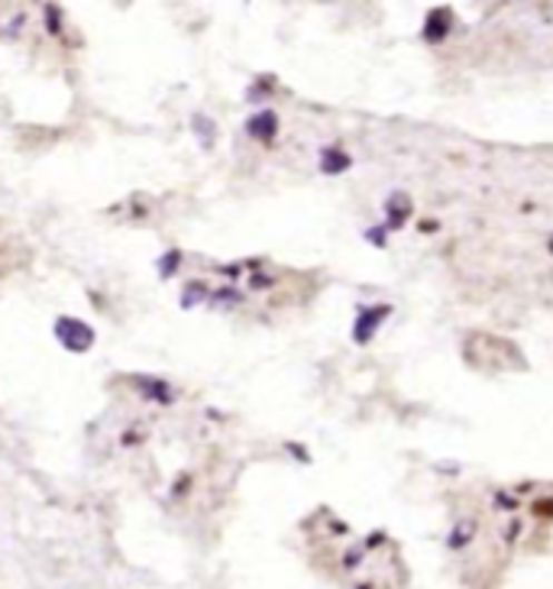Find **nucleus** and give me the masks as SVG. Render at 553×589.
Returning <instances> with one entry per match:
<instances>
[{
	"mask_svg": "<svg viewBox=\"0 0 553 589\" xmlns=\"http://www.w3.org/2000/svg\"><path fill=\"white\" fill-rule=\"evenodd\" d=\"M56 341L62 344V347L69 350V353H88V350L95 347V327L91 324H85L81 317H69V314H62L59 321H56Z\"/></svg>",
	"mask_w": 553,
	"mask_h": 589,
	"instance_id": "nucleus-1",
	"label": "nucleus"
},
{
	"mask_svg": "<svg viewBox=\"0 0 553 589\" xmlns=\"http://www.w3.org/2000/svg\"><path fill=\"white\" fill-rule=\"evenodd\" d=\"M392 314L388 305H376V308H366V312L356 317V327H353V341L356 344H369L376 337V331L382 327V321Z\"/></svg>",
	"mask_w": 553,
	"mask_h": 589,
	"instance_id": "nucleus-2",
	"label": "nucleus"
},
{
	"mask_svg": "<svg viewBox=\"0 0 553 589\" xmlns=\"http://www.w3.org/2000/svg\"><path fill=\"white\" fill-rule=\"evenodd\" d=\"M246 134L253 139H259V143H273L278 134V117L273 110H259L256 117L246 120Z\"/></svg>",
	"mask_w": 553,
	"mask_h": 589,
	"instance_id": "nucleus-3",
	"label": "nucleus"
},
{
	"mask_svg": "<svg viewBox=\"0 0 553 589\" xmlns=\"http://www.w3.org/2000/svg\"><path fill=\"white\" fill-rule=\"evenodd\" d=\"M385 214H388V224H385V230H395V227H402V224H405V217L412 214V198H408L405 192H395V195L388 198V205H385Z\"/></svg>",
	"mask_w": 553,
	"mask_h": 589,
	"instance_id": "nucleus-4",
	"label": "nucleus"
},
{
	"mask_svg": "<svg viewBox=\"0 0 553 589\" xmlns=\"http://www.w3.org/2000/svg\"><path fill=\"white\" fill-rule=\"evenodd\" d=\"M450 33V10H434L424 23V39L427 42H444Z\"/></svg>",
	"mask_w": 553,
	"mask_h": 589,
	"instance_id": "nucleus-5",
	"label": "nucleus"
},
{
	"mask_svg": "<svg viewBox=\"0 0 553 589\" xmlns=\"http://www.w3.org/2000/svg\"><path fill=\"white\" fill-rule=\"evenodd\" d=\"M349 169V156H346L344 149H337V146H327L324 153H320V173L327 175H340Z\"/></svg>",
	"mask_w": 553,
	"mask_h": 589,
	"instance_id": "nucleus-6",
	"label": "nucleus"
},
{
	"mask_svg": "<svg viewBox=\"0 0 553 589\" xmlns=\"http://www.w3.org/2000/svg\"><path fill=\"white\" fill-rule=\"evenodd\" d=\"M139 385L146 389V395H149L152 402H159V405H169V402H172V392H169V385H166V382L139 380Z\"/></svg>",
	"mask_w": 553,
	"mask_h": 589,
	"instance_id": "nucleus-7",
	"label": "nucleus"
},
{
	"mask_svg": "<svg viewBox=\"0 0 553 589\" xmlns=\"http://www.w3.org/2000/svg\"><path fill=\"white\" fill-rule=\"evenodd\" d=\"M205 295H208V288H205V282H191V285L185 288V298H181V308H195V305H201V302H205Z\"/></svg>",
	"mask_w": 553,
	"mask_h": 589,
	"instance_id": "nucleus-8",
	"label": "nucleus"
},
{
	"mask_svg": "<svg viewBox=\"0 0 553 589\" xmlns=\"http://www.w3.org/2000/svg\"><path fill=\"white\" fill-rule=\"evenodd\" d=\"M178 263H181V253H178V249H169V256H162V259H159V276L162 278L175 276Z\"/></svg>",
	"mask_w": 553,
	"mask_h": 589,
	"instance_id": "nucleus-9",
	"label": "nucleus"
},
{
	"mask_svg": "<svg viewBox=\"0 0 553 589\" xmlns=\"http://www.w3.org/2000/svg\"><path fill=\"white\" fill-rule=\"evenodd\" d=\"M385 234H388V230H385V227H369V230H366V240L369 243H376V246H385Z\"/></svg>",
	"mask_w": 553,
	"mask_h": 589,
	"instance_id": "nucleus-10",
	"label": "nucleus"
},
{
	"mask_svg": "<svg viewBox=\"0 0 553 589\" xmlns=\"http://www.w3.org/2000/svg\"><path fill=\"white\" fill-rule=\"evenodd\" d=\"M210 298H220L224 305H237V298H240V295H237L234 288H224V292H214Z\"/></svg>",
	"mask_w": 553,
	"mask_h": 589,
	"instance_id": "nucleus-11",
	"label": "nucleus"
},
{
	"mask_svg": "<svg viewBox=\"0 0 553 589\" xmlns=\"http://www.w3.org/2000/svg\"><path fill=\"white\" fill-rule=\"evenodd\" d=\"M466 538H470V524H460V528H456V534L450 538V548H460Z\"/></svg>",
	"mask_w": 553,
	"mask_h": 589,
	"instance_id": "nucleus-12",
	"label": "nucleus"
},
{
	"mask_svg": "<svg viewBox=\"0 0 553 589\" xmlns=\"http://www.w3.org/2000/svg\"><path fill=\"white\" fill-rule=\"evenodd\" d=\"M285 451H292V453H295V457H298V460H305V463L312 460V457L305 453V448H302V444H285Z\"/></svg>",
	"mask_w": 553,
	"mask_h": 589,
	"instance_id": "nucleus-13",
	"label": "nucleus"
},
{
	"mask_svg": "<svg viewBox=\"0 0 553 589\" xmlns=\"http://www.w3.org/2000/svg\"><path fill=\"white\" fill-rule=\"evenodd\" d=\"M495 502H498V509H515V502H512V499H505V495H498Z\"/></svg>",
	"mask_w": 553,
	"mask_h": 589,
	"instance_id": "nucleus-14",
	"label": "nucleus"
}]
</instances>
